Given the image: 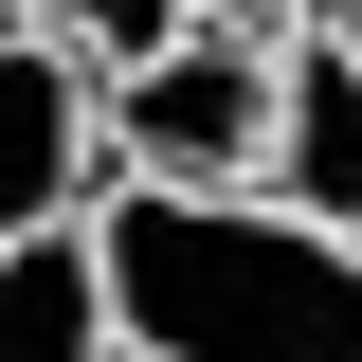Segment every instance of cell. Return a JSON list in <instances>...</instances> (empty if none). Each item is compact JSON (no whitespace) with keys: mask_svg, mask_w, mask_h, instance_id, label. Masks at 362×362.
<instances>
[{"mask_svg":"<svg viewBox=\"0 0 362 362\" xmlns=\"http://www.w3.org/2000/svg\"><path fill=\"white\" fill-rule=\"evenodd\" d=\"M90 290L145 362H326L362 344V235L290 181H90Z\"/></svg>","mask_w":362,"mask_h":362,"instance_id":"obj_1","label":"cell"},{"mask_svg":"<svg viewBox=\"0 0 362 362\" xmlns=\"http://www.w3.org/2000/svg\"><path fill=\"white\" fill-rule=\"evenodd\" d=\"M272 109H290V54L181 18L163 54L109 73V181H272Z\"/></svg>","mask_w":362,"mask_h":362,"instance_id":"obj_2","label":"cell"},{"mask_svg":"<svg viewBox=\"0 0 362 362\" xmlns=\"http://www.w3.org/2000/svg\"><path fill=\"white\" fill-rule=\"evenodd\" d=\"M90 181H109V73L0 18V235L18 218H90Z\"/></svg>","mask_w":362,"mask_h":362,"instance_id":"obj_3","label":"cell"},{"mask_svg":"<svg viewBox=\"0 0 362 362\" xmlns=\"http://www.w3.org/2000/svg\"><path fill=\"white\" fill-rule=\"evenodd\" d=\"M73 344H109L90 218H18V235H0V362H73Z\"/></svg>","mask_w":362,"mask_h":362,"instance_id":"obj_4","label":"cell"},{"mask_svg":"<svg viewBox=\"0 0 362 362\" xmlns=\"http://www.w3.org/2000/svg\"><path fill=\"white\" fill-rule=\"evenodd\" d=\"M272 181L308 199V218H344L362 235V54L326 37V54H290V109H272Z\"/></svg>","mask_w":362,"mask_h":362,"instance_id":"obj_5","label":"cell"},{"mask_svg":"<svg viewBox=\"0 0 362 362\" xmlns=\"http://www.w3.org/2000/svg\"><path fill=\"white\" fill-rule=\"evenodd\" d=\"M18 37H54V54H90V73H127V54H163L199 0H0Z\"/></svg>","mask_w":362,"mask_h":362,"instance_id":"obj_6","label":"cell"},{"mask_svg":"<svg viewBox=\"0 0 362 362\" xmlns=\"http://www.w3.org/2000/svg\"><path fill=\"white\" fill-rule=\"evenodd\" d=\"M199 18H235V37H290V18H326V0H199Z\"/></svg>","mask_w":362,"mask_h":362,"instance_id":"obj_7","label":"cell"},{"mask_svg":"<svg viewBox=\"0 0 362 362\" xmlns=\"http://www.w3.org/2000/svg\"><path fill=\"white\" fill-rule=\"evenodd\" d=\"M326 37H344V54H362V0H326Z\"/></svg>","mask_w":362,"mask_h":362,"instance_id":"obj_8","label":"cell"}]
</instances>
